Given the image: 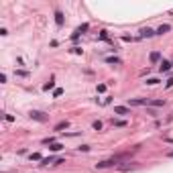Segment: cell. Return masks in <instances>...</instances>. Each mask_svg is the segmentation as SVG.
I'll list each match as a JSON object with an SVG mask.
<instances>
[{"instance_id":"obj_21","label":"cell","mask_w":173,"mask_h":173,"mask_svg":"<svg viewBox=\"0 0 173 173\" xmlns=\"http://www.w3.org/2000/svg\"><path fill=\"white\" fill-rule=\"evenodd\" d=\"M167 155H169V157H173V151H169V153H167Z\"/></svg>"},{"instance_id":"obj_5","label":"cell","mask_w":173,"mask_h":173,"mask_svg":"<svg viewBox=\"0 0 173 173\" xmlns=\"http://www.w3.org/2000/svg\"><path fill=\"white\" fill-rule=\"evenodd\" d=\"M153 35H155V31H153V29H143V31H141V37H147V39L153 37Z\"/></svg>"},{"instance_id":"obj_1","label":"cell","mask_w":173,"mask_h":173,"mask_svg":"<svg viewBox=\"0 0 173 173\" xmlns=\"http://www.w3.org/2000/svg\"><path fill=\"white\" fill-rule=\"evenodd\" d=\"M126 155H118V157H112V159H108V161H102V163H98L96 165V169H104V167H110V165H116L120 159H124Z\"/></svg>"},{"instance_id":"obj_6","label":"cell","mask_w":173,"mask_h":173,"mask_svg":"<svg viewBox=\"0 0 173 173\" xmlns=\"http://www.w3.org/2000/svg\"><path fill=\"white\" fill-rule=\"evenodd\" d=\"M55 23H57V25H63V14H61V10H55Z\"/></svg>"},{"instance_id":"obj_12","label":"cell","mask_w":173,"mask_h":173,"mask_svg":"<svg viewBox=\"0 0 173 173\" xmlns=\"http://www.w3.org/2000/svg\"><path fill=\"white\" fill-rule=\"evenodd\" d=\"M61 149H63L61 143H53V145H51V151H61Z\"/></svg>"},{"instance_id":"obj_4","label":"cell","mask_w":173,"mask_h":173,"mask_svg":"<svg viewBox=\"0 0 173 173\" xmlns=\"http://www.w3.org/2000/svg\"><path fill=\"white\" fill-rule=\"evenodd\" d=\"M169 31H171V25H161V27L157 29V33H159V35H165V33H169Z\"/></svg>"},{"instance_id":"obj_14","label":"cell","mask_w":173,"mask_h":173,"mask_svg":"<svg viewBox=\"0 0 173 173\" xmlns=\"http://www.w3.org/2000/svg\"><path fill=\"white\" fill-rule=\"evenodd\" d=\"M53 159H55V157H51V155H49L47 159H43V161H41V165H49V163H53Z\"/></svg>"},{"instance_id":"obj_11","label":"cell","mask_w":173,"mask_h":173,"mask_svg":"<svg viewBox=\"0 0 173 173\" xmlns=\"http://www.w3.org/2000/svg\"><path fill=\"white\" fill-rule=\"evenodd\" d=\"M112 124H114V126H126V120H114V118H112Z\"/></svg>"},{"instance_id":"obj_20","label":"cell","mask_w":173,"mask_h":173,"mask_svg":"<svg viewBox=\"0 0 173 173\" xmlns=\"http://www.w3.org/2000/svg\"><path fill=\"white\" fill-rule=\"evenodd\" d=\"M165 86H167V88H171V86H173V78H169V80H167V84H165Z\"/></svg>"},{"instance_id":"obj_7","label":"cell","mask_w":173,"mask_h":173,"mask_svg":"<svg viewBox=\"0 0 173 173\" xmlns=\"http://www.w3.org/2000/svg\"><path fill=\"white\" fill-rule=\"evenodd\" d=\"M171 65H173V63H169V61H161V71H169Z\"/></svg>"},{"instance_id":"obj_18","label":"cell","mask_w":173,"mask_h":173,"mask_svg":"<svg viewBox=\"0 0 173 173\" xmlns=\"http://www.w3.org/2000/svg\"><path fill=\"white\" fill-rule=\"evenodd\" d=\"M100 39H104V41H108V33H106V31H100Z\"/></svg>"},{"instance_id":"obj_2","label":"cell","mask_w":173,"mask_h":173,"mask_svg":"<svg viewBox=\"0 0 173 173\" xmlns=\"http://www.w3.org/2000/svg\"><path fill=\"white\" fill-rule=\"evenodd\" d=\"M114 114H122V116H128V114H130V110H128L126 106H114Z\"/></svg>"},{"instance_id":"obj_13","label":"cell","mask_w":173,"mask_h":173,"mask_svg":"<svg viewBox=\"0 0 173 173\" xmlns=\"http://www.w3.org/2000/svg\"><path fill=\"white\" fill-rule=\"evenodd\" d=\"M31 161H43V157H41L39 153H33V155H31Z\"/></svg>"},{"instance_id":"obj_19","label":"cell","mask_w":173,"mask_h":173,"mask_svg":"<svg viewBox=\"0 0 173 173\" xmlns=\"http://www.w3.org/2000/svg\"><path fill=\"white\" fill-rule=\"evenodd\" d=\"M61 94H63V90H61V88H57V90H55V92H53V96H55V98H59V96H61Z\"/></svg>"},{"instance_id":"obj_3","label":"cell","mask_w":173,"mask_h":173,"mask_svg":"<svg viewBox=\"0 0 173 173\" xmlns=\"http://www.w3.org/2000/svg\"><path fill=\"white\" fill-rule=\"evenodd\" d=\"M31 118H35V120H39V122H45V120H47V116L43 114V112H37V110L31 112Z\"/></svg>"},{"instance_id":"obj_15","label":"cell","mask_w":173,"mask_h":173,"mask_svg":"<svg viewBox=\"0 0 173 173\" xmlns=\"http://www.w3.org/2000/svg\"><path fill=\"white\" fill-rule=\"evenodd\" d=\"M53 88H55V82H49V84L43 86V90H53Z\"/></svg>"},{"instance_id":"obj_9","label":"cell","mask_w":173,"mask_h":173,"mask_svg":"<svg viewBox=\"0 0 173 173\" xmlns=\"http://www.w3.org/2000/svg\"><path fill=\"white\" fill-rule=\"evenodd\" d=\"M67 126H69V122H67V120H63V122H59L57 126H55V130H63V128H67Z\"/></svg>"},{"instance_id":"obj_10","label":"cell","mask_w":173,"mask_h":173,"mask_svg":"<svg viewBox=\"0 0 173 173\" xmlns=\"http://www.w3.org/2000/svg\"><path fill=\"white\" fill-rule=\"evenodd\" d=\"M106 63H114V65H120V59H118V57H106Z\"/></svg>"},{"instance_id":"obj_8","label":"cell","mask_w":173,"mask_h":173,"mask_svg":"<svg viewBox=\"0 0 173 173\" xmlns=\"http://www.w3.org/2000/svg\"><path fill=\"white\" fill-rule=\"evenodd\" d=\"M159 59H161V53H159V51H153V53H151V61H153V63H157Z\"/></svg>"},{"instance_id":"obj_17","label":"cell","mask_w":173,"mask_h":173,"mask_svg":"<svg viewBox=\"0 0 173 173\" xmlns=\"http://www.w3.org/2000/svg\"><path fill=\"white\" fill-rule=\"evenodd\" d=\"M92 126H94V130H100V128H102V122H100V120H96Z\"/></svg>"},{"instance_id":"obj_16","label":"cell","mask_w":173,"mask_h":173,"mask_svg":"<svg viewBox=\"0 0 173 173\" xmlns=\"http://www.w3.org/2000/svg\"><path fill=\"white\" fill-rule=\"evenodd\" d=\"M147 84H149V86H155V84H159V80H157V78H151V80H147Z\"/></svg>"}]
</instances>
